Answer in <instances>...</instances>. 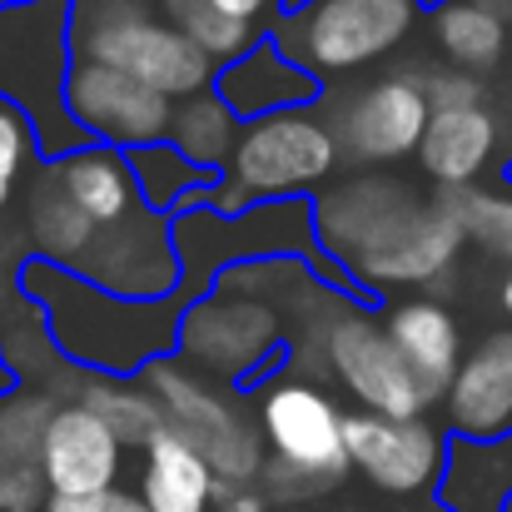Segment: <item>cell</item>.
Returning <instances> with one entry per match:
<instances>
[{
	"label": "cell",
	"mask_w": 512,
	"mask_h": 512,
	"mask_svg": "<svg viewBox=\"0 0 512 512\" xmlns=\"http://www.w3.org/2000/svg\"><path fill=\"white\" fill-rule=\"evenodd\" d=\"M324 254L378 304L383 289L443 279L468 234L448 199H423L388 170H358L314 199Z\"/></svg>",
	"instance_id": "cell-1"
},
{
	"label": "cell",
	"mask_w": 512,
	"mask_h": 512,
	"mask_svg": "<svg viewBox=\"0 0 512 512\" xmlns=\"http://www.w3.org/2000/svg\"><path fill=\"white\" fill-rule=\"evenodd\" d=\"M15 289L45 309L50 319V343L70 358L85 363L95 378H135L155 368L160 358H174L179 343V319L194 304L189 294L174 299H120L100 284H90L75 269L25 259L15 274Z\"/></svg>",
	"instance_id": "cell-2"
},
{
	"label": "cell",
	"mask_w": 512,
	"mask_h": 512,
	"mask_svg": "<svg viewBox=\"0 0 512 512\" xmlns=\"http://www.w3.org/2000/svg\"><path fill=\"white\" fill-rule=\"evenodd\" d=\"M70 70H75V0H5L0 5V100L30 120L35 150L50 165L90 145L65 105Z\"/></svg>",
	"instance_id": "cell-3"
},
{
	"label": "cell",
	"mask_w": 512,
	"mask_h": 512,
	"mask_svg": "<svg viewBox=\"0 0 512 512\" xmlns=\"http://www.w3.org/2000/svg\"><path fill=\"white\" fill-rule=\"evenodd\" d=\"M343 150L334 140V125L314 110L269 115L239 130V145L224 165L219 189L209 194L214 214H244L254 204L304 199L309 189L329 184L339 170Z\"/></svg>",
	"instance_id": "cell-4"
},
{
	"label": "cell",
	"mask_w": 512,
	"mask_h": 512,
	"mask_svg": "<svg viewBox=\"0 0 512 512\" xmlns=\"http://www.w3.org/2000/svg\"><path fill=\"white\" fill-rule=\"evenodd\" d=\"M259 433L264 448L274 453L269 483L279 498H314L329 493L348 463V443H343V413L339 403L304 383V378H279L264 388L259 398Z\"/></svg>",
	"instance_id": "cell-5"
},
{
	"label": "cell",
	"mask_w": 512,
	"mask_h": 512,
	"mask_svg": "<svg viewBox=\"0 0 512 512\" xmlns=\"http://www.w3.org/2000/svg\"><path fill=\"white\" fill-rule=\"evenodd\" d=\"M75 55L160 90L174 105L214 90V80H219V65L189 35H179L170 20H155V15H140V10L100 15L85 35H75Z\"/></svg>",
	"instance_id": "cell-6"
},
{
	"label": "cell",
	"mask_w": 512,
	"mask_h": 512,
	"mask_svg": "<svg viewBox=\"0 0 512 512\" xmlns=\"http://www.w3.org/2000/svg\"><path fill=\"white\" fill-rule=\"evenodd\" d=\"M174 353L184 363H194V373H214V378H229L244 388L279 353H289V329L259 294L214 289L184 309Z\"/></svg>",
	"instance_id": "cell-7"
},
{
	"label": "cell",
	"mask_w": 512,
	"mask_h": 512,
	"mask_svg": "<svg viewBox=\"0 0 512 512\" xmlns=\"http://www.w3.org/2000/svg\"><path fill=\"white\" fill-rule=\"evenodd\" d=\"M145 388L155 393L174 433L204 453V463L214 468L219 483H249L264 473L259 433L249 428L244 408H234V398H224L219 388L204 383V373L184 368L179 358H160L155 368H145Z\"/></svg>",
	"instance_id": "cell-8"
},
{
	"label": "cell",
	"mask_w": 512,
	"mask_h": 512,
	"mask_svg": "<svg viewBox=\"0 0 512 512\" xmlns=\"http://www.w3.org/2000/svg\"><path fill=\"white\" fill-rule=\"evenodd\" d=\"M418 20V0H309V10L294 15V30L284 45L289 60H299L309 75H353L388 50L408 40Z\"/></svg>",
	"instance_id": "cell-9"
},
{
	"label": "cell",
	"mask_w": 512,
	"mask_h": 512,
	"mask_svg": "<svg viewBox=\"0 0 512 512\" xmlns=\"http://www.w3.org/2000/svg\"><path fill=\"white\" fill-rule=\"evenodd\" d=\"M324 363L329 373L348 388L353 403H363V413H378V418H423L433 403L428 393L418 388V378L408 373L403 353L393 348L383 319L363 314V309H348L339 319H329L324 329Z\"/></svg>",
	"instance_id": "cell-10"
},
{
	"label": "cell",
	"mask_w": 512,
	"mask_h": 512,
	"mask_svg": "<svg viewBox=\"0 0 512 512\" xmlns=\"http://www.w3.org/2000/svg\"><path fill=\"white\" fill-rule=\"evenodd\" d=\"M65 105H70V120L85 130L90 145H110L120 155L170 145L174 100H165L160 90H150V85H140V80H130L120 70H110V65H95V60L75 55Z\"/></svg>",
	"instance_id": "cell-11"
},
{
	"label": "cell",
	"mask_w": 512,
	"mask_h": 512,
	"mask_svg": "<svg viewBox=\"0 0 512 512\" xmlns=\"http://www.w3.org/2000/svg\"><path fill=\"white\" fill-rule=\"evenodd\" d=\"M343 443L348 463L388 498H418L438 493L448 468V433H438L428 418H378V413H343Z\"/></svg>",
	"instance_id": "cell-12"
},
{
	"label": "cell",
	"mask_w": 512,
	"mask_h": 512,
	"mask_svg": "<svg viewBox=\"0 0 512 512\" xmlns=\"http://www.w3.org/2000/svg\"><path fill=\"white\" fill-rule=\"evenodd\" d=\"M428 120H433L428 85L418 75H383V80L363 85L339 110L334 140L353 165L383 170V165H398V160L418 155V145L428 135Z\"/></svg>",
	"instance_id": "cell-13"
},
{
	"label": "cell",
	"mask_w": 512,
	"mask_h": 512,
	"mask_svg": "<svg viewBox=\"0 0 512 512\" xmlns=\"http://www.w3.org/2000/svg\"><path fill=\"white\" fill-rule=\"evenodd\" d=\"M75 274H85L90 284L120 299H174L184 284L179 249H174V219L140 209L125 224L100 229Z\"/></svg>",
	"instance_id": "cell-14"
},
{
	"label": "cell",
	"mask_w": 512,
	"mask_h": 512,
	"mask_svg": "<svg viewBox=\"0 0 512 512\" xmlns=\"http://www.w3.org/2000/svg\"><path fill=\"white\" fill-rule=\"evenodd\" d=\"M125 438L85 403H60L40 433V478L50 498H90L120 488Z\"/></svg>",
	"instance_id": "cell-15"
},
{
	"label": "cell",
	"mask_w": 512,
	"mask_h": 512,
	"mask_svg": "<svg viewBox=\"0 0 512 512\" xmlns=\"http://www.w3.org/2000/svg\"><path fill=\"white\" fill-rule=\"evenodd\" d=\"M453 443H493L512 433V329H488L473 343L443 393Z\"/></svg>",
	"instance_id": "cell-16"
},
{
	"label": "cell",
	"mask_w": 512,
	"mask_h": 512,
	"mask_svg": "<svg viewBox=\"0 0 512 512\" xmlns=\"http://www.w3.org/2000/svg\"><path fill=\"white\" fill-rule=\"evenodd\" d=\"M214 95L234 110L239 125H254V120H269V115L309 110L324 95V80L309 75L299 60H289L274 35H264L249 55H239L234 65L219 70Z\"/></svg>",
	"instance_id": "cell-17"
},
{
	"label": "cell",
	"mask_w": 512,
	"mask_h": 512,
	"mask_svg": "<svg viewBox=\"0 0 512 512\" xmlns=\"http://www.w3.org/2000/svg\"><path fill=\"white\" fill-rule=\"evenodd\" d=\"M383 329H388L393 348L403 353L408 373L418 378V388L428 393V403H443V393L453 388V373L463 363V329H458L453 309L438 299H403L383 314Z\"/></svg>",
	"instance_id": "cell-18"
},
{
	"label": "cell",
	"mask_w": 512,
	"mask_h": 512,
	"mask_svg": "<svg viewBox=\"0 0 512 512\" xmlns=\"http://www.w3.org/2000/svg\"><path fill=\"white\" fill-rule=\"evenodd\" d=\"M498 150V120L488 105H463V110H433L428 135L418 145V165L433 184L463 194L473 189V179L488 170Z\"/></svg>",
	"instance_id": "cell-19"
},
{
	"label": "cell",
	"mask_w": 512,
	"mask_h": 512,
	"mask_svg": "<svg viewBox=\"0 0 512 512\" xmlns=\"http://www.w3.org/2000/svg\"><path fill=\"white\" fill-rule=\"evenodd\" d=\"M145 468H140V498L150 512H209L219 498V478L204 463V453L179 438L170 423H160L145 438Z\"/></svg>",
	"instance_id": "cell-20"
},
{
	"label": "cell",
	"mask_w": 512,
	"mask_h": 512,
	"mask_svg": "<svg viewBox=\"0 0 512 512\" xmlns=\"http://www.w3.org/2000/svg\"><path fill=\"white\" fill-rule=\"evenodd\" d=\"M50 174L60 179V189L70 194V204L95 224V229H115L130 214H140V189L130 174V155L110 150V145H85L65 160H55Z\"/></svg>",
	"instance_id": "cell-21"
},
{
	"label": "cell",
	"mask_w": 512,
	"mask_h": 512,
	"mask_svg": "<svg viewBox=\"0 0 512 512\" xmlns=\"http://www.w3.org/2000/svg\"><path fill=\"white\" fill-rule=\"evenodd\" d=\"M443 512H508L512 508V433L493 443H453L438 483Z\"/></svg>",
	"instance_id": "cell-22"
},
{
	"label": "cell",
	"mask_w": 512,
	"mask_h": 512,
	"mask_svg": "<svg viewBox=\"0 0 512 512\" xmlns=\"http://www.w3.org/2000/svg\"><path fill=\"white\" fill-rule=\"evenodd\" d=\"M25 234L35 244V259L60 264V269H80L100 229L70 204V194L60 189V179L45 165L40 179L30 184V199H25Z\"/></svg>",
	"instance_id": "cell-23"
},
{
	"label": "cell",
	"mask_w": 512,
	"mask_h": 512,
	"mask_svg": "<svg viewBox=\"0 0 512 512\" xmlns=\"http://www.w3.org/2000/svg\"><path fill=\"white\" fill-rule=\"evenodd\" d=\"M130 174H135L140 204H145L150 214H160V219H179L184 209L209 204V194L219 189V174L189 165L174 145L135 150V155H130Z\"/></svg>",
	"instance_id": "cell-24"
},
{
	"label": "cell",
	"mask_w": 512,
	"mask_h": 512,
	"mask_svg": "<svg viewBox=\"0 0 512 512\" xmlns=\"http://www.w3.org/2000/svg\"><path fill=\"white\" fill-rule=\"evenodd\" d=\"M433 35L463 75L493 70L508 55V20L488 0H453V5L433 10Z\"/></svg>",
	"instance_id": "cell-25"
},
{
	"label": "cell",
	"mask_w": 512,
	"mask_h": 512,
	"mask_svg": "<svg viewBox=\"0 0 512 512\" xmlns=\"http://www.w3.org/2000/svg\"><path fill=\"white\" fill-rule=\"evenodd\" d=\"M239 130H244V125L234 120V110H229L214 90H204V95L174 105L170 145L189 165H199V170L224 179V165H229V155H234V145H239Z\"/></svg>",
	"instance_id": "cell-26"
},
{
	"label": "cell",
	"mask_w": 512,
	"mask_h": 512,
	"mask_svg": "<svg viewBox=\"0 0 512 512\" xmlns=\"http://www.w3.org/2000/svg\"><path fill=\"white\" fill-rule=\"evenodd\" d=\"M160 10H165V20H170L179 35H189L219 70L224 65H234L239 55H249L264 35L254 30V25H244V20H229L214 0H160Z\"/></svg>",
	"instance_id": "cell-27"
},
{
	"label": "cell",
	"mask_w": 512,
	"mask_h": 512,
	"mask_svg": "<svg viewBox=\"0 0 512 512\" xmlns=\"http://www.w3.org/2000/svg\"><path fill=\"white\" fill-rule=\"evenodd\" d=\"M80 403L90 413H100L125 438V448H145V438L165 423V413H160V403H155L150 388H120L115 378H90L80 388Z\"/></svg>",
	"instance_id": "cell-28"
},
{
	"label": "cell",
	"mask_w": 512,
	"mask_h": 512,
	"mask_svg": "<svg viewBox=\"0 0 512 512\" xmlns=\"http://www.w3.org/2000/svg\"><path fill=\"white\" fill-rule=\"evenodd\" d=\"M463 234L473 244H483L488 254L512 259V194H493V189H463L448 199Z\"/></svg>",
	"instance_id": "cell-29"
},
{
	"label": "cell",
	"mask_w": 512,
	"mask_h": 512,
	"mask_svg": "<svg viewBox=\"0 0 512 512\" xmlns=\"http://www.w3.org/2000/svg\"><path fill=\"white\" fill-rule=\"evenodd\" d=\"M35 155H40V150H35L30 120H25L15 105L0 100V209H10V199H15V189L25 184V170H30Z\"/></svg>",
	"instance_id": "cell-30"
},
{
	"label": "cell",
	"mask_w": 512,
	"mask_h": 512,
	"mask_svg": "<svg viewBox=\"0 0 512 512\" xmlns=\"http://www.w3.org/2000/svg\"><path fill=\"white\" fill-rule=\"evenodd\" d=\"M423 85H428V105H433V110L483 105V85H478L473 75H463V70H453V75H428Z\"/></svg>",
	"instance_id": "cell-31"
},
{
	"label": "cell",
	"mask_w": 512,
	"mask_h": 512,
	"mask_svg": "<svg viewBox=\"0 0 512 512\" xmlns=\"http://www.w3.org/2000/svg\"><path fill=\"white\" fill-rule=\"evenodd\" d=\"M45 512H150L140 493L130 488H110V493H90V498H50Z\"/></svg>",
	"instance_id": "cell-32"
},
{
	"label": "cell",
	"mask_w": 512,
	"mask_h": 512,
	"mask_svg": "<svg viewBox=\"0 0 512 512\" xmlns=\"http://www.w3.org/2000/svg\"><path fill=\"white\" fill-rule=\"evenodd\" d=\"M214 503H224V512H264V498L259 493H244V483H219V498Z\"/></svg>",
	"instance_id": "cell-33"
},
{
	"label": "cell",
	"mask_w": 512,
	"mask_h": 512,
	"mask_svg": "<svg viewBox=\"0 0 512 512\" xmlns=\"http://www.w3.org/2000/svg\"><path fill=\"white\" fill-rule=\"evenodd\" d=\"M214 5H219L229 20H244V25H254V20L269 10V0H214Z\"/></svg>",
	"instance_id": "cell-34"
},
{
	"label": "cell",
	"mask_w": 512,
	"mask_h": 512,
	"mask_svg": "<svg viewBox=\"0 0 512 512\" xmlns=\"http://www.w3.org/2000/svg\"><path fill=\"white\" fill-rule=\"evenodd\" d=\"M498 304H503V314L512 319V259H508V269H503V284H498Z\"/></svg>",
	"instance_id": "cell-35"
},
{
	"label": "cell",
	"mask_w": 512,
	"mask_h": 512,
	"mask_svg": "<svg viewBox=\"0 0 512 512\" xmlns=\"http://www.w3.org/2000/svg\"><path fill=\"white\" fill-rule=\"evenodd\" d=\"M443 5H453V0H418V10H443Z\"/></svg>",
	"instance_id": "cell-36"
},
{
	"label": "cell",
	"mask_w": 512,
	"mask_h": 512,
	"mask_svg": "<svg viewBox=\"0 0 512 512\" xmlns=\"http://www.w3.org/2000/svg\"><path fill=\"white\" fill-rule=\"evenodd\" d=\"M508 512H512V508H508Z\"/></svg>",
	"instance_id": "cell-37"
}]
</instances>
